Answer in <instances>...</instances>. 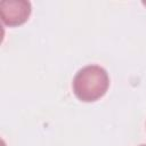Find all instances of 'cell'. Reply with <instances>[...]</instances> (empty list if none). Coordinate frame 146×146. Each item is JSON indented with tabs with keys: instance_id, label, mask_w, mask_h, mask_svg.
<instances>
[{
	"instance_id": "cell-3",
	"label": "cell",
	"mask_w": 146,
	"mask_h": 146,
	"mask_svg": "<svg viewBox=\"0 0 146 146\" xmlns=\"http://www.w3.org/2000/svg\"><path fill=\"white\" fill-rule=\"evenodd\" d=\"M143 3H144V5H145V6H146V1H143Z\"/></svg>"
},
{
	"instance_id": "cell-2",
	"label": "cell",
	"mask_w": 146,
	"mask_h": 146,
	"mask_svg": "<svg viewBox=\"0 0 146 146\" xmlns=\"http://www.w3.org/2000/svg\"><path fill=\"white\" fill-rule=\"evenodd\" d=\"M31 14V3L26 0H3L0 2V17L7 26L25 23Z\"/></svg>"
},
{
	"instance_id": "cell-1",
	"label": "cell",
	"mask_w": 146,
	"mask_h": 146,
	"mask_svg": "<svg viewBox=\"0 0 146 146\" xmlns=\"http://www.w3.org/2000/svg\"><path fill=\"white\" fill-rule=\"evenodd\" d=\"M110 86L107 72L98 65H87L73 79V92L82 102H95L103 97Z\"/></svg>"
},
{
	"instance_id": "cell-4",
	"label": "cell",
	"mask_w": 146,
	"mask_h": 146,
	"mask_svg": "<svg viewBox=\"0 0 146 146\" xmlns=\"http://www.w3.org/2000/svg\"><path fill=\"white\" fill-rule=\"evenodd\" d=\"M140 146H146V145H140Z\"/></svg>"
}]
</instances>
